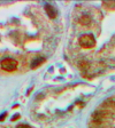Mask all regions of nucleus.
Segmentation results:
<instances>
[{
    "instance_id": "obj_10",
    "label": "nucleus",
    "mask_w": 115,
    "mask_h": 128,
    "mask_svg": "<svg viewBox=\"0 0 115 128\" xmlns=\"http://www.w3.org/2000/svg\"><path fill=\"white\" fill-rule=\"evenodd\" d=\"M16 128H30V126L25 125V124H20L19 126H16Z\"/></svg>"
},
{
    "instance_id": "obj_7",
    "label": "nucleus",
    "mask_w": 115,
    "mask_h": 128,
    "mask_svg": "<svg viewBox=\"0 0 115 128\" xmlns=\"http://www.w3.org/2000/svg\"><path fill=\"white\" fill-rule=\"evenodd\" d=\"M104 106H107L109 109V111H112V109L115 110V102L113 100H107V101H105Z\"/></svg>"
},
{
    "instance_id": "obj_4",
    "label": "nucleus",
    "mask_w": 115,
    "mask_h": 128,
    "mask_svg": "<svg viewBox=\"0 0 115 128\" xmlns=\"http://www.w3.org/2000/svg\"><path fill=\"white\" fill-rule=\"evenodd\" d=\"M45 10H46V14L48 15V17H50V18H55V17H56L55 8H54L52 5L46 4V5H45Z\"/></svg>"
},
{
    "instance_id": "obj_12",
    "label": "nucleus",
    "mask_w": 115,
    "mask_h": 128,
    "mask_svg": "<svg viewBox=\"0 0 115 128\" xmlns=\"http://www.w3.org/2000/svg\"><path fill=\"white\" fill-rule=\"evenodd\" d=\"M6 116H7V113H4V114L1 116V117H0V121H3V120L5 119V117H6Z\"/></svg>"
},
{
    "instance_id": "obj_9",
    "label": "nucleus",
    "mask_w": 115,
    "mask_h": 128,
    "mask_svg": "<svg viewBox=\"0 0 115 128\" xmlns=\"http://www.w3.org/2000/svg\"><path fill=\"white\" fill-rule=\"evenodd\" d=\"M80 66H81V68H84V69H85V68H88V63H86L85 61L80 62Z\"/></svg>"
},
{
    "instance_id": "obj_5",
    "label": "nucleus",
    "mask_w": 115,
    "mask_h": 128,
    "mask_svg": "<svg viewBox=\"0 0 115 128\" xmlns=\"http://www.w3.org/2000/svg\"><path fill=\"white\" fill-rule=\"evenodd\" d=\"M80 23L83 25V26H88V25H90V23H91V18H90V16L89 15H82L80 18Z\"/></svg>"
},
{
    "instance_id": "obj_1",
    "label": "nucleus",
    "mask_w": 115,
    "mask_h": 128,
    "mask_svg": "<svg viewBox=\"0 0 115 128\" xmlns=\"http://www.w3.org/2000/svg\"><path fill=\"white\" fill-rule=\"evenodd\" d=\"M108 111H109V110H98V111H96L91 117L92 121H93L94 124H97V125L102 124V121H104L106 118L109 117V112Z\"/></svg>"
},
{
    "instance_id": "obj_2",
    "label": "nucleus",
    "mask_w": 115,
    "mask_h": 128,
    "mask_svg": "<svg viewBox=\"0 0 115 128\" xmlns=\"http://www.w3.org/2000/svg\"><path fill=\"white\" fill-rule=\"evenodd\" d=\"M78 42H80V45L84 48H92L94 45H96V40H94V38L92 34H83L80 37Z\"/></svg>"
},
{
    "instance_id": "obj_3",
    "label": "nucleus",
    "mask_w": 115,
    "mask_h": 128,
    "mask_svg": "<svg viewBox=\"0 0 115 128\" xmlns=\"http://www.w3.org/2000/svg\"><path fill=\"white\" fill-rule=\"evenodd\" d=\"M0 65H1V69L3 70H5V71H7V72H12V71H15L16 70V68H17V62L14 58L7 57V58H4L3 61H1Z\"/></svg>"
},
{
    "instance_id": "obj_8",
    "label": "nucleus",
    "mask_w": 115,
    "mask_h": 128,
    "mask_svg": "<svg viewBox=\"0 0 115 128\" xmlns=\"http://www.w3.org/2000/svg\"><path fill=\"white\" fill-rule=\"evenodd\" d=\"M104 5L105 6H106V7H107V6H108V7H109V8H112V7H115V2H107V1H106V2H104Z\"/></svg>"
},
{
    "instance_id": "obj_11",
    "label": "nucleus",
    "mask_w": 115,
    "mask_h": 128,
    "mask_svg": "<svg viewBox=\"0 0 115 128\" xmlns=\"http://www.w3.org/2000/svg\"><path fill=\"white\" fill-rule=\"evenodd\" d=\"M17 118H20V114H15L13 118H12V120H13V121H15V120L17 119Z\"/></svg>"
},
{
    "instance_id": "obj_6",
    "label": "nucleus",
    "mask_w": 115,
    "mask_h": 128,
    "mask_svg": "<svg viewBox=\"0 0 115 128\" xmlns=\"http://www.w3.org/2000/svg\"><path fill=\"white\" fill-rule=\"evenodd\" d=\"M46 61V58L45 57H38V58H36V60H33V62L31 63V68L32 69H35L36 66H38V65H40L42 63H44V62Z\"/></svg>"
}]
</instances>
